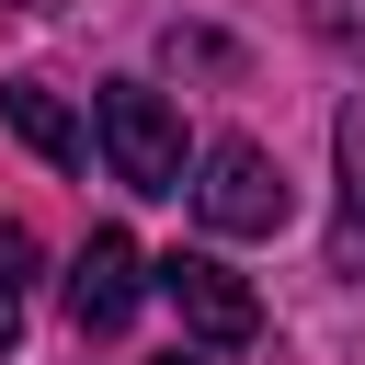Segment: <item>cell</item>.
<instances>
[{
    "label": "cell",
    "instance_id": "9c48e42d",
    "mask_svg": "<svg viewBox=\"0 0 365 365\" xmlns=\"http://www.w3.org/2000/svg\"><path fill=\"white\" fill-rule=\"evenodd\" d=\"M0 11H46V0H0Z\"/></svg>",
    "mask_w": 365,
    "mask_h": 365
},
{
    "label": "cell",
    "instance_id": "30bf717a",
    "mask_svg": "<svg viewBox=\"0 0 365 365\" xmlns=\"http://www.w3.org/2000/svg\"><path fill=\"white\" fill-rule=\"evenodd\" d=\"M160 365H194V354H160Z\"/></svg>",
    "mask_w": 365,
    "mask_h": 365
},
{
    "label": "cell",
    "instance_id": "52a82bcc",
    "mask_svg": "<svg viewBox=\"0 0 365 365\" xmlns=\"http://www.w3.org/2000/svg\"><path fill=\"white\" fill-rule=\"evenodd\" d=\"M23 274H34V240H23V228H0V354L23 342Z\"/></svg>",
    "mask_w": 365,
    "mask_h": 365
},
{
    "label": "cell",
    "instance_id": "277c9868",
    "mask_svg": "<svg viewBox=\"0 0 365 365\" xmlns=\"http://www.w3.org/2000/svg\"><path fill=\"white\" fill-rule=\"evenodd\" d=\"M137 297H148L137 240H125V228H91V240H80V262H68V319H80V331H125V319H137Z\"/></svg>",
    "mask_w": 365,
    "mask_h": 365
},
{
    "label": "cell",
    "instance_id": "5b68a950",
    "mask_svg": "<svg viewBox=\"0 0 365 365\" xmlns=\"http://www.w3.org/2000/svg\"><path fill=\"white\" fill-rule=\"evenodd\" d=\"M0 125H11V137H23L34 160H57V171H80V160H91L80 114H68V103H57L46 80H0Z\"/></svg>",
    "mask_w": 365,
    "mask_h": 365
},
{
    "label": "cell",
    "instance_id": "ba28073f",
    "mask_svg": "<svg viewBox=\"0 0 365 365\" xmlns=\"http://www.w3.org/2000/svg\"><path fill=\"white\" fill-rule=\"evenodd\" d=\"M308 23H319V46H331V57H354V68H365V0H308Z\"/></svg>",
    "mask_w": 365,
    "mask_h": 365
},
{
    "label": "cell",
    "instance_id": "8992f818",
    "mask_svg": "<svg viewBox=\"0 0 365 365\" xmlns=\"http://www.w3.org/2000/svg\"><path fill=\"white\" fill-rule=\"evenodd\" d=\"M331 160H342V217H331V274H365V91L342 103V125H331Z\"/></svg>",
    "mask_w": 365,
    "mask_h": 365
},
{
    "label": "cell",
    "instance_id": "3957f363",
    "mask_svg": "<svg viewBox=\"0 0 365 365\" xmlns=\"http://www.w3.org/2000/svg\"><path fill=\"white\" fill-rule=\"evenodd\" d=\"M148 285L182 308V331H194L205 354H240V342L262 331V297H251V285H240L217 251H171V262H148Z\"/></svg>",
    "mask_w": 365,
    "mask_h": 365
},
{
    "label": "cell",
    "instance_id": "7a4b0ae2",
    "mask_svg": "<svg viewBox=\"0 0 365 365\" xmlns=\"http://www.w3.org/2000/svg\"><path fill=\"white\" fill-rule=\"evenodd\" d=\"M182 194H194V217H205L217 240H274V228H285V205H297L262 137H217V148L194 160V182H182Z\"/></svg>",
    "mask_w": 365,
    "mask_h": 365
},
{
    "label": "cell",
    "instance_id": "6da1fadb",
    "mask_svg": "<svg viewBox=\"0 0 365 365\" xmlns=\"http://www.w3.org/2000/svg\"><path fill=\"white\" fill-rule=\"evenodd\" d=\"M91 137H103V160H114L125 194H182V114H171V91H148V80H103Z\"/></svg>",
    "mask_w": 365,
    "mask_h": 365
}]
</instances>
